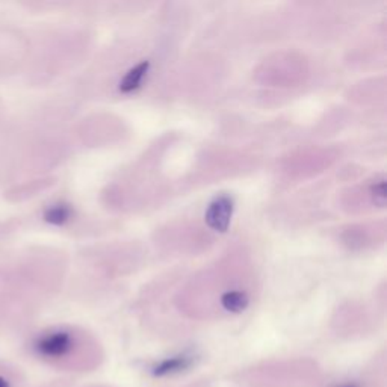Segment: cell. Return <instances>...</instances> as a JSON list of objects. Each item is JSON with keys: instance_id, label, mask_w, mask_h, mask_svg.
Returning <instances> with one entry per match:
<instances>
[{"instance_id": "6da1fadb", "label": "cell", "mask_w": 387, "mask_h": 387, "mask_svg": "<svg viewBox=\"0 0 387 387\" xmlns=\"http://www.w3.org/2000/svg\"><path fill=\"white\" fill-rule=\"evenodd\" d=\"M77 345V339L73 333L68 330H55L35 342V351L44 358L62 360L73 356Z\"/></svg>"}, {"instance_id": "52a82bcc", "label": "cell", "mask_w": 387, "mask_h": 387, "mask_svg": "<svg viewBox=\"0 0 387 387\" xmlns=\"http://www.w3.org/2000/svg\"><path fill=\"white\" fill-rule=\"evenodd\" d=\"M372 195H374V199H375L377 203L384 204V200H386V188H384L383 180H380V182H377L372 186Z\"/></svg>"}, {"instance_id": "ba28073f", "label": "cell", "mask_w": 387, "mask_h": 387, "mask_svg": "<svg viewBox=\"0 0 387 387\" xmlns=\"http://www.w3.org/2000/svg\"><path fill=\"white\" fill-rule=\"evenodd\" d=\"M0 387H11V383L6 380V378L0 377Z\"/></svg>"}, {"instance_id": "8992f818", "label": "cell", "mask_w": 387, "mask_h": 387, "mask_svg": "<svg viewBox=\"0 0 387 387\" xmlns=\"http://www.w3.org/2000/svg\"><path fill=\"white\" fill-rule=\"evenodd\" d=\"M70 215H71V211L68 206L56 204V206H52L50 209H47L46 221H49L52 224H64L66 221H68Z\"/></svg>"}, {"instance_id": "277c9868", "label": "cell", "mask_w": 387, "mask_h": 387, "mask_svg": "<svg viewBox=\"0 0 387 387\" xmlns=\"http://www.w3.org/2000/svg\"><path fill=\"white\" fill-rule=\"evenodd\" d=\"M147 70H149V62H146V61L139 62L137 67H133L132 70H129V73L126 75L120 82L121 91L123 93H132L137 88H139L144 77H146V75H147Z\"/></svg>"}, {"instance_id": "7a4b0ae2", "label": "cell", "mask_w": 387, "mask_h": 387, "mask_svg": "<svg viewBox=\"0 0 387 387\" xmlns=\"http://www.w3.org/2000/svg\"><path fill=\"white\" fill-rule=\"evenodd\" d=\"M233 213V200L229 195H220L206 211V222L212 230L226 232Z\"/></svg>"}, {"instance_id": "9c48e42d", "label": "cell", "mask_w": 387, "mask_h": 387, "mask_svg": "<svg viewBox=\"0 0 387 387\" xmlns=\"http://www.w3.org/2000/svg\"><path fill=\"white\" fill-rule=\"evenodd\" d=\"M340 387H356V386H351V384H347V386H340Z\"/></svg>"}, {"instance_id": "3957f363", "label": "cell", "mask_w": 387, "mask_h": 387, "mask_svg": "<svg viewBox=\"0 0 387 387\" xmlns=\"http://www.w3.org/2000/svg\"><path fill=\"white\" fill-rule=\"evenodd\" d=\"M250 303L248 294L245 291H227L221 296V308L229 313H241L247 309Z\"/></svg>"}, {"instance_id": "5b68a950", "label": "cell", "mask_w": 387, "mask_h": 387, "mask_svg": "<svg viewBox=\"0 0 387 387\" xmlns=\"http://www.w3.org/2000/svg\"><path fill=\"white\" fill-rule=\"evenodd\" d=\"M191 363H192L191 356H185V354L168 358L155 367V375H168V374L180 372L183 371V369L191 366Z\"/></svg>"}]
</instances>
